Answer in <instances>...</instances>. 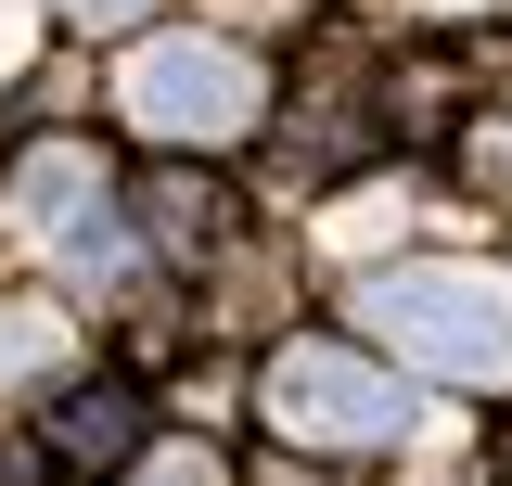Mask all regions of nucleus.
Returning <instances> with one entry per match:
<instances>
[{
	"instance_id": "obj_1",
	"label": "nucleus",
	"mask_w": 512,
	"mask_h": 486,
	"mask_svg": "<svg viewBox=\"0 0 512 486\" xmlns=\"http://www.w3.org/2000/svg\"><path fill=\"white\" fill-rule=\"evenodd\" d=\"M359 320L448 384H512V295L487 269H384L359 282Z\"/></svg>"
},
{
	"instance_id": "obj_2",
	"label": "nucleus",
	"mask_w": 512,
	"mask_h": 486,
	"mask_svg": "<svg viewBox=\"0 0 512 486\" xmlns=\"http://www.w3.org/2000/svg\"><path fill=\"white\" fill-rule=\"evenodd\" d=\"M269 423L308 435V448H384V435H410V384L384 359H346V346H282L269 359Z\"/></svg>"
},
{
	"instance_id": "obj_3",
	"label": "nucleus",
	"mask_w": 512,
	"mask_h": 486,
	"mask_svg": "<svg viewBox=\"0 0 512 486\" xmlns=\"http://www.w3.org/2000/svg\"><path fill=\"white\" fill-rule=\"evenodd\" d=\"M256 103H269V77L231 39H154V52H128V116L154 141H231V128H256Z\"/></svg>"
},
{
	"instance_id": "obj_4",
	"label": "nucleus",
	"mask_w": 512,
	"mask_h": 486,
	"mask_svg": "<svg viewBox=\"0 0 512 486\" xmlns=\"http://www.w3.org/2000/svg\"><path fill=\"white\" fill-rule=\"evenodd\" d=\"M13 231L64 243L77 269H116V256H128V243L103 231V167H90V154H39V167L13 180Z\"/></svg>"
},
{
	"instance_id": "obj_5",
	"label": "nucleus",
	"mask_w": 512,
	"mask_h": 486,
	"mask_svg": "<svg viewBox=\"0 0 512 486\" xmlns=\"http://www.w3.org/2000/svg\"><path fill=\"white\" fill-rule=\"evenodd\" d=\"M64 359H77V333L52 307H0V397H52Z\"/></svg>"
},
{
	"instance_id": "obj_6",
	"label": "nucleus",
	"mask_w": 512,
	"mask_h": 486,
	"mask_svg": "<svg viewBox=\"0 0 512 486\" xmlns=\"http://www.w3.org/2000/svg\"><path fill=\"white\" fill-rule=\"evenodd\" d=\"M128 486H231V474H218V448H154Z\"/></svg>"
},
{
	"instance_id": "obj_7",
	"label": "nucleus",
	"mask_w": 512,
	"mask_h": 486,
	"mask_svg": "<svg viewBox=\"0 0 512 486\" xmlns=\"http://www.w3.org/2000/svg\"><path fill=\"white\" fill-rule=\"evenodd\" d=\"M0 64H26V0H0Z\"/></svg>"
},
{
	"instance_id": "obj_8",
	"label": "nucleus",
	"mask_w": 512,
	"mask_h": 486,
	"mask_svg": "<svg viewBox=\"0 0 512 486\" xmlns=\"http://www.w3.org/2000/svg\"><path fill=\"white\" fill-rule=\"evenodd\" d=\"M77 13H90V26H116V13H141V0H77Z\"/></svg>"
}]
</instances>
